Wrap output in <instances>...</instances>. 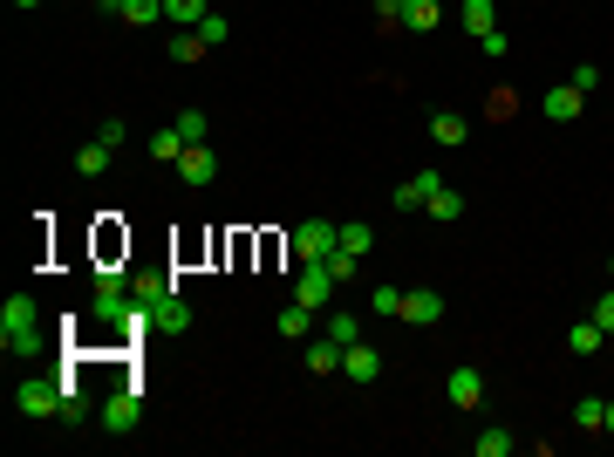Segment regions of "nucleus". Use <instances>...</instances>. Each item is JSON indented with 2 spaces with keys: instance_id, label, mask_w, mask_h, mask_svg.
Returning <instances> with one entry per match:
<instances>
[{
  "instance_id": "72a5a7b5",
  "label": "nucleus",
  "mask_w": 614,
  "mask_h": 457,
  "mask_svg": "<svg viewBox=\"0 0 614 457\" xmlns=\"http://www.w3.org/2000/svg\"><path fill=\"white\" fill-rule=\"evenodd\" d=\"M376 28H383V35L403 28V0H376Z\"/></svg>"
},
{
  "instance_id": "f257e3e1",
  "label": "nucleus",
  "mask_w": 614,
  "mask_h": 457,
  "mask_svg": "<svg viewBox=\"0 0 614 457\" xmlns=\"http://www.w3.org/2000/svg\"><path fill=\"white\" fill-rule=\"evenodd\" d=\"M0 348H7V355H41L35 301H28V294H7V307H0Z\"/></svg>"
},
{
  "instance_id": "7c9ffc66",
  "label": "nucleus",
  "mask_w": 614,
  "mask_h": 457,
  "mask_svg": "<svg viewBox=\"0 0 614 457\" xmlns=\"http://www.w3.org/2000/svg\"><path fill=\"white\" fill-rule=\"evenodd\" d=\"M198 35H205V48H226V41H232V21H226V14H205V21H198Z\"/></svg>"
},
{
  "instance_id": "a878e982",
  "label": "nucleus",
  "mask_w": 614,
  "mask_h": 457,
  "mask_svg": "<svg viewBox=\"0 0 614 457\" xmlns=\"http://www.w3.org/2000/svg\"><path fill=\"white\" fill-rule=\"evenodd\" d=\"M471 451H478V457H505V451H512V430H505V423L478 430V444H471Z\"/></svg>"
},
{
  "instance_id": "79ce46f5",
  "label": "nucleus",
  "mask_w": 614,
  "mask_h": 457,
  "mask_svg": "<svg viewBox=\"0 0 614 457\" xmlns=\"http://www.w3.org/2000/svg\"><path fill=\"white\" fill-rule=\"evenodd\" d=\"M14 7H41V0H14Z\"/></svg>"
},
{
  "instance_id": "c756f323",
  "label": "nucleus",
  "mask_w": 614,
  "mask_h": 457,
  "mask_svg": "<svg viewBox=\"0 0 614 457\" xmlns=\"http://www.w3.org/2000/svg\"><path fill=\"white\" fill-rule=\"evenodd\" d=\"M130 294H137V307H151V301H164V294H171V280H164V273H144Z\"/></svg>"
},
{
  "instance_id": "aec40b11",
  "label": "nucleus",
  "mask_w": 614,
  "mask_h": 457,
  "mask_svg": "<svg viewBox=\"0 0 614 457\" xmlns=\"http://www.w3.org/2000/svg\"><path fill=\"white\" fill-rule=\"evenodd\" d=\"M110 164H116L110 144H82V151H76V171H82V178H103Z\"/></svg>"
},
{
  "instance_id": "0eeeda50",
  "label": "nucleus",
  "mask_w": 614,
  "mask_h": 457,
  "mask_svg": "<svg viewBox=\"0 0 614 457\" xmlns=\"http://www.w3.org/2000/svg\"><path fill=\"white\" fill-rule=\"evenodd\" d=\"M178 178H185V185H212V178H219V151H212V144H185Z\"/></svg>"
},
{
  "instance_id": "9b49d317",
  "label": "nucleus",
  "mask_w": 614,
  "mask_h": 457,
  "mask_svg": "<svg viewBox=\"0 0 614 457\" xmlns=\"http://www.w3.org/2000/svg\"><path fill=\"white\" fill-rule=\"evenodd\" d=\"M314 328H321V314H314V307H301V301L280 307V335H287V342H307Z\"/></svg>"
},
{
  "instance_id": "f03ea898",
  "label": "nucleus",
  "mask_w": 614,
  "mask_h": 457,
  "mask_svg": "<svg viewBox=\"0 0 614 457\" xmlns=\"http://www.w3.org/2000/svg\"><path fill=\"white\" fill-rule=\"evenodd\" d=\"M335 246H342V226H335V219H301V226H294V260H301V267H321Z\"/></svg>"
},
{
  "instance_id": "a19ab883",
  "label": "nucleus",
  "mask_w": 614,
  "mask_h": 457,
  "mask_svg": "<svg viewBox=\"0 0 614 457\" xmlns=\"http://www.w3.org/2000/svg\"><path fill=\"white\" fill-rule=\"evenodd\" d=\"M96 7H110V14H123V0H96Z\"/></svg>"
},
{
  "instance_id": "412c9836",
  "label": "nucleus",
  "mask_w": 614,
  "mask_h": 457,
  "mask_svg": "<svg viewBox=\"0 0 614 457\" xmlns=\"http://www.w3.org/2000/svg\"><path fill=\"white\" fill-rule=\"evenodd\" d=\"M82 417H89V396H82V382H76V376H62V423L76 430Z\"/></svg>"
},
{
  "instance_id": "c9c22d12",
  "label": "nucleus",
  "mask_w": 614,
  "mask_h": 457,
  "mask_svg": "<svg viewBox=\"0 0 614 457\" xmlns=\"http://www.w3.org/2000/svg\"><path fill=\"white\" fill-rule=\"evenodd\" d=\"M96 144H110V151H123V116H103V123H96Z\"/></svg>"
},
{
  "instance_id": "f704fd0d",
  "label": "nucleus",
  "mask_w": 614,
  "mask_h": 457,
  "mask_svg": "<svg viewBox=\"0 0 614 457\" xmlns=\"http://www.w3.org/2000/svg\"><path fill=\"white\" fill-rule=\"evenodd\" d=\"M321 267H328V273H335V280H342V287H348V280H355V253H342V246H335V253H328Z\"/></svg>"
},
{
  "instance_id": "ea45409f",
  "label": "nucleus",
  "mask_w": 614,
  "mask_h": 457,
  "mask_svg": "<svg viewBox=\"0 0 614 457\" xmlns=\"http://www.w3.org/2000/svg\"><path fill=\"white\" fill-rule=\"evenodd\" d=\"M601 437H614V403H608V417H601Z\"/></svg>"
},
{
  "instance_id": "4468645a",
  "label": "nucleus",
  "mask_w": 614,
  "mask_h": 457,
  "mask_svg": "<svg viewBox=\"0 0 614 457\" xmlns=\"http://www.w3.org/2000/svg\"><path fill=\"white\" fill-rule=\"evenodd\" d=\"M580 110H587V96H580L574 82H567V89H546V116H553V123H574Z\"/></svg>"
},
{
  "instance_id": "dca6fc26",
  "label": "nucleus",
  "mask_w": 614,
  "mask_h": 457,
  "mask_svg": "<svg viewBox=\"0 0 614 457\" xmlns=\"http://www.w3.org/2000/svg\"><path fill=\"white\" fill-rule=\"evenodd\" d=\"M444 21V0H403V28H417V35H430Z\"/></svg>"
},
{
  "instance_id": "bb28decb",
  "label": "nucleus",
  "mask_w": 614,
  "mask_h": 457,
  "mask_svg": "<svg viewBox=\"0 0 614 457\" xmlns=\"http://www.w3.org/2000/svg\"><path fill=\"white\" fill-rule=\"evenodd\" d=\"M123 21H130V28H151V21H164V0H123Z\"/></svg>"
},
{
  "instance_id": "7ed1b4c3",
  "label": "nucleus",
  "mask_w": 614,
  "mask_h": 457,
  "mask_svg": "<svg viewBox=\"0 0 614 457\" xmlns=\"http://www.w3.org/2000/svg\"><path fill=\"white\" fill-rule=\"evenodd\" d=\"M137 417H144V396H137V382H123L110 403L96 410V423H103V430H116V437H123V430H137Z\"/></svg>"
},
{
  "instance_id": "2f4dec72",
  "label": "nucleus",
  "mask_w": 614,
  "mask_h": 457,
  "mask_svg": "<svg viewBox=\"0 0 614 457\" xmlns=\"http://www.w3.org/2000/svg\"><path fill=\"white\" fill-rule=\"evenodd\" d=\"M601 417H608V403H601V396H580V403H574V423H580V430H601Z\"/></svg>"
},
{
  "instance_id": "5701e85b",
  "label": "nucleus",
  "mask_w": 614,
  "mask_h": 457,
  "mask_svg": "<svg viewBox=\"0 0 614 457\" xmlns=\"http://www.w3.org/2000/svg\"><path fill=\"white\" fill-rule=\"evenodd\" d=\"M151 157H157V164H178V157H185V137H178V123L151 137Z\"/></svg>"
},
{
  "instance_id": "f3484780",
  "label": "nucleus",
  "mask_w": 614,
  "mask_h": 457,
  "mask_svg": "<svg viewBox=\"0 0 614 457\" xmlns=\"http://www.w3.org/2000/svg\"><path fill=\"white\" fill-rule=\"evenodd\" d=\"M321 335H328V342H342V348H355V342H362V321H355L348 307H342V314H321Z\"/></svg>"
},
{
  "instance_id": "4c0bfd02",
  "label": "nucleus",
  "mask_w": 614,
  "mask_h": 457,
  "mask_svg": "<svg viewBox=\"0 0 614 457\" xmlns=\"http://www.w3.org/2000/svg\"><path fill=\"white\" fill-rule=\"evenodd\" d=\"M574 89H580V96H587V89H601V69H594V62H580V69H574Z\"/></svg>"
},
{
  "instance_id": "9d476101",
  "label": "nucleus",
  "mask_w": 614,
  "mask_h": 457,
  "mask_svg": "<svg viewBox=\"0 0 614 457\" xmlns=\"http://www.w3.org/2000/svg\"><path fill=\"white\" fill-rule=\"evenodd\" d=\"M437 185H444L437 171H410V178L396 185V212H417V205H430V191H437Z\"/></svg>"
},
{
  "instance_id": "39448f33",
  "label": "nucleus",
  "mask_w": 614,
  "mask_h": 457,
  "mask_svg": "<svg viewBox=\"0 0 614 457\" xmlns=\"http://www.w3.org/2000/svg\"><path fill=\"white\" fill-rule=\"evenodd\" d=\"M14 403H21V417H62V382H21Z\"/></svg>"
},
{
  "instance_id": "473e14b6",
  "label": "nucleus",
  "mask_w": 614,
  "mask_h": 457,
  "mask_svg": "<svg viewBox=\"0 0 614 457\" xmlns=\"http://www.w3.org/2000/svg\"><path fill=\"white\" fill-rule=\"evenodd\" d=\"M205 130H212L205 110H178V137H185V144H205Z\"/></svg>"
},
{
  "instance_id": "f8f14e48",
  "label": "nucleus",
  "mask_w": 614,
  "mask_h": 457,
  "mask_svg": "<svg viewBox=\"0 0 614 457\" xmlns=\"http://www.w3.org/2000/svg\"><path fill=\"white\" fill-rule=\"evenodd\" d=\"M478 396H485V376L478 369H451V410H478Z\"/></svg>"
},
{
  "instance_id": "423d86ee",
  "label": "nucleus",
  "mask_w": 614,
  "mask_h": 457,
  "mask_svg": "<svg viewBox=\"0 0 614 457\" xmlns=\"http://www.w3.org/2000/svg\"><path fill=\"white\" fill-rule=\"evenodd\" d=\"M185 328H192V307L178 301V287L164 301H151V335H185Z\"/></svg>"
},
{
  "instance_id": "a211bd4d",
  "label": "nucleus",
  "mask_w": 614,
  "mask_h": 457,
  "mask_svg": "<svg viewBox=\"0 0 614 457\" xmlns=\"http://www.w3.org/2000/svg\"><path fill=\"white\" fill-rule=\"evenodd\" d=\"M464 28L485 41L492 28H499V0H464Z\"/></svg>"
},
{
  "instance_id": "20e7f679",
  "label": "nucleus",
  "mask_w": 614,
  "mask_h": 457,
  "mask_svg": "<svg viewBox=\"0 0 614 457\" xmlns=\"http://www.w3.org/2000/svg\"><path fill=\"white\" fill-rule=\"evenodd\" d=\"M335 287H342V280H335L328 267H301V273H294V301H301V307H314V314H328Z\"/></svg>"
},
{
  "instance_id": "c85d7f7f",
  "label": "nucleus",
  "mask_w": 614,
  "mask_h": 457,
  "mask_svg": "<svg viewBox=\"0 0 614 457\" xmlns=\"http://www.w3.org/2000/svg\"><path fill=\"white\" fill-rule=\"evenodd\" d=\"M423 212H430V219H458V212H464V198H458V191H444V185H437Z\"/></svg>"
},
{
  "instance_id": "e433bc0d",
  "label": "nucleus",
  "mask_w": 614,
  "mask_h": 457,
  "mask_svg": "<svg viewBox=\"0 0 614 457\" xmlns=\"http://www.w3.org/2000/svg\"><path fill=\"white\" fill-rule=\"evenodd\" d=\"M512 110H519V103H512V89H492V103H485V116H492V123H505Z\"/></svg>"
},
{
  "instance_id": "58836bf2",
  "label": "nucleus",
  "mask_w": 614,
  "mask_h": 457,
  "mask_svg": "<svg viewBox=\"0 0 614 457\" xmlns=\"http://www.w3.org/2000/svg\"><path fill=\"white\" fill-rule=\"evenodd\" d=\"M594 321H601V328H608V335H614V287H608V294H601V301H594Z\"/></svg>"
},
{
  "instance_id": "6ab92c4d",
  "label": "nucleus",
  "mask_w": 614,
  "mask_h": 457,
  "mask_svg": "<svg viewBox=\"0 0 614 457\" xmlns=\"http://www.w3.org/2000/svg\"><path fill=\"white\" fill-rule=\"evenodd\" d=\"M601 342H608V328H601L594 314H587L580 328H567V348H574V355H594V348H601Z\"/></svg>"
},
{
  "instance_id": "b1692460",
  "label": "nucleus",
  "mask_w": 614,
  "mask_h": 457,
  "mask_svg": "<svg viewBox=\"0 0 614 457\" xmlns=\"http://www.w3.org/2000/svg\"><path fill=\"white\" fill-rule=\"evenodd\" d=\"M171 55H178V62H205L212 48H205V35H198V28H178V41H171Z\"/></svg>"
},
{
  "instance_id": "4be33fe9",
  "label": "nucleus",
  "mask_w": 614,
  "mask_h": 457,
  "mask_svg": "<svg viewBox=\"0 0 614 457\" xmlns=\"http://www.w3.org/2000/svg\"><path fill=\"white\" fill-rule=\"evenodd\" d=\"M205 14H212L205 0H164V21H171V28H198Z\"/></svg>"
},
{
  "instance_id": "1a4fd4ad",
  "label": "nucleus",
  "mask_w": 614,
  "mask_h": 457,
  "mask_svg": "<svg viewBox=\"0 0 614 457\" xmlns=\"http://www.w3.org/2000/svg\"><path fill=\"white\" fill-rule=\"evenodd\" d=\"M342 376H348V382H376V376H383V355H376L369 342L342 348Z\"/></svg>"
},
{
  "instance_id": "6e6552de",
  "label": "nucleus",
  "mask_w": 614,
  "mask_h": 457,
  "mask_svg": "<svg viewBox=\"0 0 614 457\" xmlns=\"http://www.w3.org/2000/svg\"><path fill=\"white\" fill-rule=\"evenodd\" d=\"M403 321H410V328H437V321H444V294H430V287L403 294Z\"/></svg>"
},
{
  "instance_id": "cd10ccee",
  "label": "nucleus",
  "mask_w": 614,
  "mask_h": 457,
  "mask_svg": "<svg viewBox=\"0 0 614 457\" xmlns=\"http://www.w3.org/2000/svg\"><path fill=\"white\" fill-rule=\"evenodd\" d=\"M369 307H376L383 321H403V287H376V294H369Z\"/></svg>"
},
{
  "instance_id": "393cba45",
  "label": "nucleus",
  "mask_w": 614,
  "mask_h": 457,
  "mask_svg": "<svg viewBox=\"0 0 614 457\" xmlns=\"http://www.w3.org/2000/svg\"><path fill=\"white\" fill-rule=\"evenodd\" d=\"M369 246H376V232L362 226V219H342V253H355V260H362Z\"/></svg>"
},
{
  "instance_id": "2eb2a0df",
  "label": "nucleus",
  "mask_w": 614,
  "mask_h": 457,
  "mask_svg": "<svg viewBox=\"0 0 614 457\" xmlns=\"http://www.w3.org/2000/svg\"><path fill=\"white\" fill-rule=\"evenodd\" d=\"M307 369H314V376H342V342H328V335L307 342Z\"/></svg>"
},
{
  "instance_id": "ddd939ff",
  "label": "nucleus",
  "mask_w": 614,
  "mask_h": 457,
  "mask_svg": "<svg viewBox=\"0 0 614 457\" xmlns=\"http://www.w3.org/2000/svg\"><path fill=\"white\" fill-rule=\"evenodd\" d=\"M430 137H437V144H444V151H458L464 137H471V123H464L458 110H437V116H430Z\"/></svg>"
}]
</instances>
